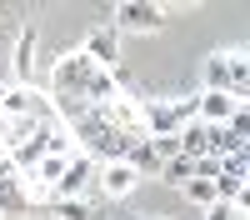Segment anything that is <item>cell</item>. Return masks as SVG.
<instances>
[{
	"mask_svg": "<svg viewBox=\"0 0 250 220\" xmlns=\"http://www.w3.org/2000/svg\"><path fill=\"white\" fill-rule=\"evenodd\" d=\"M200 80H205V90H225L235 100H250V50L245 45L210 50L200 60Z\"/></svg>",
	"mask_w": 250,
	"mask_h": 220,
	"instance_id": "cell-3",
	"label": "cell"
},
{
	"mask_svg": "<svg viewBox=\"0 0 250 220\" xmlns=\"http://www.w3.org/2000/svg\"><path fill=\"white\" fill-rule=\"evenodd\" d=\"M235 215H240V210L230 205V200H215V205L205 210V220H235Z\"/></svg>",
	"mask_w": 250,
	"mask_h": 220,
	"instance_id": "cell-14",
	"label": "cell"
},
{
	"mask_svg": "<svg viewBox=\"0 0 250 220\" xmlns=\"http://www.w3.org/2000/svg\"><path fill=\"white\" fill-rule=\"evenodd\" d=\"M190 105H195V120H200V125H225L245 100L225 95V90H200V95H190Z\"/></svg>",
	"mask_w": 250,
	"mask_h": 220,
	"instance_id": "cell-9",
	"label": "cell"
},
{
	"mask_svg": "<svg viewBox=\"0 0 250 220\" xmlns=\"http://www.w3.org/2000/svg\"><path fill=\"white\" fill-rule=\"evenodd\" d=\"M220 180H235V185H250V145L220 155Z\"/></svg>",
	"mask_w": 250,
	"mask_h": 220,
	"instance_id": "cell-11",
	"label": "cell"
},
{
	"mask_svg": "<svg viewBox=\"0 0 250 220\" xmlns=\"http://www.w3.org/2000/svg\"><path fill=\"white\" fill-rule=\"evenodd\" d=\"M50 105H55V115H60V125H65L70 115H80V110H95V105H105L110 95H120V80H115V70H100L95 60H85L80 50H70V55H55L50 60Z\"/></svg>",
	"mask_w": 250,
	"mask_h": 220,
	"instance_id": "cell-1",
	"label": "cell"
},
{
	"mask_svg": "<svg viewBox=\"0 0 250 220\" xmlns=\"http://www.w3.org/2000/svg\"><path fill=\"white\" fill-rule=\"evenodd\" d=\"M235 220H250V215H235Z\"/></svg>",
	"mask_w": 250,
	"mask_h": 220,
	"instance_id": "cell-16",
	"label": "cell"
},
{
	"mask_svg": "<svg viewBox=\"0 0 250 220\" xmlns=\"http://www.w3.org/2000/svg\"><path fill=\"white\" fill-rule=\"evenodd\" d=\"M145 220H170V215H145Z\"/></svg>",
	"mask_w": 250,
	"mask_h": 220,
	"instance_id": "cell-15",
	"label": "cell"
},
{
	"mask_svg": "<svg viewBox=\"0 0 250 220\" xmlns=\"http://www.w3.org/2000/svg\"><path fill=\"white\" fill-rule=\"evenodd\" d=\"M190 120H195L190 95H180V100H140V130H145V140L180 135V125H190Z\"/></svg>",
	"mask_w": 250,
	"mask_h": 220,
	"instance_id": "cell-4",
	"label": "cell"
},
{
	"mask_svg": "<svg viewBox=\"0 0 250 220\" xmlns=\"http://www.w3.org/2000/svg\"><path fill=\"white\" fill-rule=\"evenodd\" d=\"M110 25L120 35H155V30L170 25V10L155 5V0H120L115 15H110Z\"/></svg>",
	"mask_w": 250,
	"mask_h": 220,
	"instance_id": "cell-5",
	"label": "cell"
},
{
	"mask_svg": "<svg viewBox=\"0 0 250 220\" xmlns=\"http://www.w3.org/2000/svg\"><path fill=\"white\" fill-rule=\"evenodd\" d=\"M135 185H140V175L125 165V160H105V165H95V195L105 200H125V195H135Z\"/></svg>",
	"mask_w": 250,
	"mask_h": 220,
	"instance_id": "cell-7",
	"label": "cell"
},
{
	"mask_svg": "<svg viewBox=\"0 0 250 220\" xmlns=\"http://www.w3.org/2000/svg\"><path fill=\"white\" fill-rule=\"evenodd\" d=\"M50 130H60V115L50 105V95L40 85H10L0 80V150H20L30 140H45Z\"/></svg>",
	"mask_w": 250,
	"mask_h": 220,
	"instance_id": "cell-2",
	"label": "cell"
},
{
	"mask_svg": "<svg viewBox=\"0 0 250 220\" xmlns=\"http://www.w3.org/2000/svg\"><path fill=\"white\" fill-rule=\"evenodd\" d=\"M180 195L190 200V205H200V210H210V205H215V185H210V180H200V175H190V180H185V185H180Z\"/></svg>",
	"mask_w": 250,
	"mask_h": 220,
	"instance_id": "cell-12",
	"label": "cell"
},
{
	"mask_svg": "<svg viewBox=\"0 0 250 220\" xmlns=\"http://www.w3.org/2000/svg\"><path fill=\"white\" fill-rule=\"evenodd\" d=\"M40 30L35 25H20L15 35V55H10V85H35V70H40Z\"/></svg>",
	"mask_w": 250,
	"mask_h": 220,
	"instance_id": "cell-6",
	"label": "cell"
},
{
	"mask_svg": "<svg viewBox=\"0 0 250 220\" xmlns=\"http://www.w3.org/2000/svg\"><path fill=\"white\" fill-rule=\"evenodd\" d=\"M50 215L55 220H100L95 200H50Z\"/></svg>",
	"mask_w": 250,
	"mask_h": 220,
	"instance_id": "cell-10",
	"label": "cell"
},
{
	"mask_svg": "<svg viewBox=\"0 0 250 220\" xmlns=\"http://www.w3.org/2000/svg\"><path fill=\"white\" fill-rule=\"evenodd\" d=\"M190 175H195V160H185V155H175V160H165V165H160V180H165V185H185Z\"/></svg>",
	"mask_w": 250,
	"mask_h": 220,
	"instance_id": "cell-13",
	"label": "cell"
},
{
	"mask_svg": "<svg viewBox=\"0 0 250 220\" xmlns=\"http://www.w3.org/2000/svg\"><path fill=\"white\" fill-rule=\"evenodd\" d=\"M80 55L95 60L100 70H120V30L115 25H95L85 35V45H80Z\"/></svg>",
	"mask_w": 250,
	"mask_h": 220,
	"instance_id": "cell-8",
	"label": "cell"
}]
</instances>
